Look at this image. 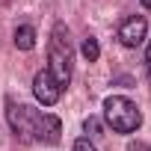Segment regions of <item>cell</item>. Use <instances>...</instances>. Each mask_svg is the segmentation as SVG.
<instances>
[{"label":"cell","instance_id":"cell-1","mask_svg":"<svg viewBox=\"0 0 151 151\" xmlns=\"http://www.w3.org/2000/svg\"><path fill=\"white\" fill-rule=\"evenodd\" d=\"M47 62H50V77L65 89L71 83V42H68V27L65 24H56L53 33H50Z\"/></svg>","mask_w":151,"mask_h":151},{"label":"cell","instance_id":"cell-2","mask_svg":"<svg viewBox=\"0 0 151 151\" xmlns=\"http://www.w3.org/2000/svg\"><path fill=\"white\" fill-rule=\"evenodd\" d=\"M104 119H107V124H110L116 133H133V130L142 124L139 107H136L130 98H124V95H113V98L104 101Z\"/></svg>","mask_w":151,"mask_h":151},{"label":"cell","instance_id":"cell-3","mask_svg":"<svg viewBox=\"0 0 151 151\" xmlns=\"http://www.w3.org/2000/svg\"><path fill=\"white\" fill-rule=\"evenodd\" d=\"M6 119H9L12 133H15L21 142H33V130H36V122H39V110H33V107H27V104L9 101Z\"/></svg>","mask_w":151,"mask_h":151},{"label":"cell","instance_id":"cell-4","mask_svg":"<svg viewBox=\"0 0 151 151\" xmlns=\"http://www.w3.org/2000/svg\"><path fill=\"white\" fill-rule=\"evenodd\" d=\"M145 33H148V21H145L142 15H130V18H124L122 27H119V42H122L124 47H139V45L145 42Z\"/></svg>","mask_w":151,"mask_h":151},{"label":"cell","instance_id":"cell-5","mask_svg":"<svg viewBox=\"0 0 151 151\" xmlns=\"http://www.w3.org/2000/svg\"><path fill=\"white\" fill-rule=\"evenodd\" d=\"M33 92H36V98L45 107H53L59 101V95H62V86L50 77V71H39L36 77H33Z\"/></svg>","mask_w":151,"mask_h":151},{"label":"cell","instance_id":"cell-6","mask_svg":"<svg viewBox=\"0 0 151 151\" xmlns=\"http://www.w3.org/2000/svg\"><path fill=\"white\" fill-rule=\"evenodd\" d=\"M59 133H62V122H59L56 116H50V113H39V122H36L33 139L53 145V142H59Z\"/></svg>","mask_w":151,"mask_h":151},{"label":"cell","instance_id":"cell-7","mask_svg":"<svg viewBox=\"0 0 151 151\" xmlns=\"http://www.w3.org/2000/svg\"><path fill=\"white\" fill-rule=\"evenodd\" d=\"M15 47H18V50H33V47H36V30H33L30 24H21V27L15 30Z\"/></svg>","mask_w":151,"mask_h":151},{"label":"cell","instance_id":"cell-8","mask_svg":"<svg viewBox=\"0 0 151 151\" xmlns=\"http://www.w3.org/2000/svg\"><path fill=\"white\" fill-rule=\"evenodd\" d=\"M80 53H83V59H86V62H98V56H101V45H98V39L86 36V39H83V45H80Z\"/></svg>","mask_w":151,"mask_h":151},{"label":"cell","instance_id":"cell-9","mask_svg":"<svg viewBox=\"0 0 151 151\" xmlns=\"http://www.w3.org/2000/svg\"><path fill=\"white\" fill-rule=\"evenodd\" d=\"M83 127H86V133H89V136H101V122H98V119H86V124H83Z\"/></svg>","mask_w":151,"mask_h":151},{"label":"cell","instance_id":"cell-10","mask_svg":"<svg viewBox=\"0 0 151 151\" xmlns=\"http://www.w3.org/2000/svg\"><path fill=\"white\" fill-rule=\"evenodd\" d=\"M74 151H98L89 139H77V142H74Z\"/></svg>","mask_w":151,"mask_h":151},{"label":"cell","instance_id":"cell-11","mask_svg":"<svg viewBox=\"0 0 151 151\" xmlns=\"http://www.w3.org/2000/svg\"><path fill=\"white\" fill-rule=\"evenodd\" d=\"M130 151H151L148 142H130Z\"/></svg>","mask_w":151,"mask_h":151},{"label":"cell","instance_id":"cell-12","mask_svg":"<svg viewBox=\"0 0 151 151\" xmlns=\"http://www.w3.org/2000/svg\"><path fill=\"white\" fill-rule=\"evenodd\" d=\"M145 68H148V80H151V42H148V50H145Z\"/></svg>","mask_w":151,"mask_h":151},{"label":"cell","instance_id":"cell-13","mask_svg":"<svg viewBox=\"0 0 151 151\" xmlns=\"http://www.w3.org/2000/svg\"><path fill=\"white\" fill-rule=\"evenodd\" d=\"M139 3H142V6H145V9H151V0H139Z\"/></svg>","mask_w":151,"mask_h":151}]
</instances>
